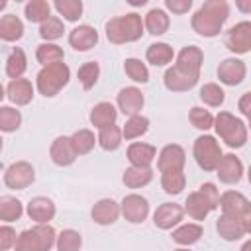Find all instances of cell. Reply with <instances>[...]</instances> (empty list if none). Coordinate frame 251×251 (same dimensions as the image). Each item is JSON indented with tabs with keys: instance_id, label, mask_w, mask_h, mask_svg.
Masks as SVG:
<instances>
[{
	"instance_id": "obj_35",
	"label": "cell",
	"mask_w": 251,
	"mask_h": 251,
	"mask_svg": "<svg viewBox=\"0 0 251 251\" xmlns=\"http://www.w3.org/2000/svg\"><path fill=\"white\" fill-rule=\"evenodd\" d=\"M161 186L167 194H180L186 186L184 171H165L161 173Z\"/></svg>"
},
{
	"instance_id": "obj_12",
	"label": "cell",
	"mask_w": 251,
	"mask_h": 251,
	"mask_svg": "<svg viewBox=\"0 0 251 251\" xmlns=\"http://www.w3.org/2000/svg\"><path fill=\"white\" fill-rule=\"evenodd\" d=\"M224 24H226L224 20L212 16L210 12H206V10H202V8H200L198 12H194V16L190 18L192 29H194L198 35H202V37H216V35L222 31Z\"/></svg>"
},
{
	"instance_id": "obj_7",
	"label": "cell",
	"mask_w": 251,
	"mask_h": 251,
	"mask_svg": "<svg viewBox=\"0 0 251 251\" xmlns=\"http://www.w3.org/2000/svg\"><path fill=\"white\" fill-rule=\"evenodd\" d=\"M192 153H194V159L198 163V167L206 173H212L218 169L220 161H222V149H220V143L216 141L214 135H200L194 139V147H192Z\"/></svg>"
},
{
	"instance_id": "obj_56",
	"label": "cell",
	"mask_w": 251,
	"mask_h": 251,
	"mask_svg": "<svg viewBox=\"0 0 251 251\" xmlns=\"http://www.w3.org/2000/svg\"><path fill=\"white\" fill-rule=\"evenodd\" d=\"M175 251H188V249H175Z\"/></svg>"
},
{
	"instance_id": "obj_46",
	"label": "cell",
	"mask_w": 251,
	"mask_h": 251,
	"mask_svg": "<svg viewBox=\"0 0 251 251\" xmlns=\"http://www.w3.org/2000/svg\"><path fill=\"white\" fill-rule=\"evenodd\" d=\"M188 120H190V124H192L196 129L206 131V129L214 127V120H216V118H214L208 110H204V108H200V106H194V108H190Z\"/></svg>"
},
{
	"instance_id": "obj_29",
	"label": "cell",
	"mask_w": 251,
	"mask_h": 251,
	"mask_svg": "<svg viewBox=\"0 0 251 251\" xmlns=\"http://www.w3.org/2000/svg\"><path fill=\"white\" fill-rule=\"evenodd\" d=\"M25 69H27V59H25L24 49L22 47H14L8 53V59H6V75L12 80H16V78H22Z\"/></svg>"
},
{
	"instance_id": "obj_55",
	"label": "cell",
	"mask_w": 251,
	"mask_h": 251,
	"mask_svg": "<svg viewBox=\"0 0 251 251\" xmlns=\"http://www.w3.org/2000/svg\"><path fill=\"white\" fill-rule=\"evenodd\" d=\"M247 176H249V184H251V165H249V173H247Z\"/></svg>"
},
{
	"instance_id": "obj_17",
	"label": "cell",
	"mask_w": 251,
	"mask_h": 251,
	"mask_svg": "<svg viewBox=\"0 0 251 251\" xmlns=\"http://www.w3.org/2000/svg\"><path fill=\"white\" fill-rule=\"evenodd\" d=\"M182 218H184V208L180 204H175V202L161 204L153 214V222L159 229H171L176 224H180Z\"/></svg>"
},
{
	"instance_id": "obj_42",
	"label": "cell",
	"mask_w": 251,
	"mask_h": 251,
	"mask_svg": "<svg viewBox=\"0 0 251 251\" xmlns=\"http://www.w3.org/2000/svg\"><path fill=\"white\" fill-rule=\"evenodd\" d=\"M82 245V237L76 229H63L57 235V251H78Z\"/></svg>"
},
{
	"instance_id": "obj_2",
	"label": "cell",
	"mask_w": 251,
	"mask_h": 251,
	"mask_svg": "<svg viewBox=\"0 0 251 251\" xmlns=\"http://www.w3.org/2000/svg\"><path fill=\"white\" fill-rule=\"evenodd\" d=\"M143 25L145 24L141 22V16L135 12H129L126 16H116L106 22V37L114 45L131 43V41L141 39Z\"/></svg>"
},
{
	"instance_id": "obj_26",
	"label": "cell",
	"mask_w": 251,
	"mask_h": 251,
	"mask_svg": "<svg viewBox=\"0 0 251 251\" xmlns=\"http://www.w3.org/2000/svg\"><path fill=\"white\" fill-rule=\"evenodd\" d=\"M24 35V22L16 14H6L0 18V39L2 41H18Z\"/></svg>"
},
{
	"instance_id": "obj_22",
	"label": "cell",
	"mask_w": 251,
	"mask_h": 251,
	"mask_svg": "<svg viewBox=\"0 0 251 251\" xmlns=\"http://www.w3.org/2000/svg\"><path fill=\"white\" fill-rule=\"evenodd\" d=\"M6 94H8V100L16 106H25L31 102L33 98V84L31 80L27 78H16V80H10L8 86H6Z\"/></svg>"
},
{
	"instance_id": "obj_3",
	"label": "cell",
	"mask_w": 251,
	"mask_h": 251,
	"mask_svg": "<svg viewBox=\"0 0 251 251\" xmlns=\"http://www.w3.org/2000/svg\"><path fill=\"white\" fill-rule=\"evenodd\" d=\"M220 206V192L214 182H204L198 190L190 192L184 202V212L192 220H204L212 210Z\"/></svg>"
},
{
	"instance_id": "obj_16",
	"label": "cell",
	"mask_w": 251,
	"mask_h": 251,
	"mask_svg": "<svg viewBox=\"0 0 251 251\" xmlns=\"http://www.w3.org/2000/svg\"><path fill=\"white\" fill-rule=\"evenodd\" d=\"M216 175L220 178V182L224 184H237L243 176V163L239 157H235L233 153H227L222 157L218 169H216Z\"/></svg>"
},
{
	"instance_id": "obj_47",
	"label": "cell",
	"mask_w": 251,
	"mask_h": 251,
	"mask_svg": "<svg viewBox=\"0 0 251 251\" xmlns=\"http://www.w3.org/2000/svg\"><path fill=\"white\" fill-rule=\"evenodd\" d=\"M200 8L206 10V12H210V14L216 16V18L224 20V22H226L227 16H229V4H227L226 0H206Z\"/></svg>"
},
{
	"instance_id": "obj_32",
	"label": "cell",
	"mask_w": 251,
	"mask_h": 251,
	"mask_svg": "<svg viewBox=\"0 0 251 251\" xmlns=\"http://www.w3.org/2000/svg\"><path fill=\"white\" fill-rule=\"evenodd\" d=\"M24 14L31 24H39L41 25L43 22H47L51 18V6L45 0H29L25 4V8H24Z\"/></svg>"
},
{
	"instance_id": "obj_24",
	"label": "cell",
	"mask_w": 251,
	"mask_h": 251,
	"mask_svg": "<svg viewBox=\"0 0 251 251\" xmlns=\"http://www.w3.org/2000/svg\"><path fill=\"white\" fill-rule=\"evenodd\" d=\"M157 157V149L149 143H131L127 147V161L131 163V167H151V163Z\"/></svg>"
},
{
	"instance_id": "obj_53",
	"label": "cell",
	"mask_w": 251,
	"mask_h": 251,
	"mask_svg": "<svg viewBox=\"0 0 251 251\" xmlns=\"http://www.w3.org/2000/svg\"><path fill=\"white\" fill-rule=\"evenodd\" d=\"M129 4H131V6H143L145 0H129Z\"/></svg>"
},
{
	"instance_id": "obj_15",
	"label": "cell",
	"mask_w": 251,
	"mask_h": 251,
	"mask_svg": "<svg viewBox=\"0 0 251 251\" xmlns=\"http://www.w3.org/2000/svg\"><path fill=\"white\" fill-rule=\"evenodd\" d=\"M143 104H145V98H143V92H141L137 86H126V88H122L120 94H118V108H120L122 114L127 116V118L139 116Z\"/></svg>"
},
{
	"instance_id": "obj_18",
	"label": "cell",
	"mask_w": 251,
	"mask_h": 251,
	"mask_svg": "<svg viewBox=\"0 0 251 251\" xmlns=\"http://www.w3.org/2000/svg\"><path fill=\"white\" fill-rule=\"evenodd\" d=\"M249 200L237 192V190H227L220 196V210L224 216H233V218H243V214L249 208Z\"/></svg>"
},
{
	"instance_id": "obj_13",
	"label": "cell",
	"mask_w": 251,
	"mask_h": 251,
	"mask_svg": "<svg viewBox=\"0 0 251 251\" xmlns=\"http://www.w3.org/2000/svg\"><path fill=\"white\" fill-rule=\"evenodd\" d=\"M245 73H247L245 63L237 57H227L218 67V78H220V82H224L227 86H237L239 82H243Z\"/></svg>"
},
{
	"instance_id": "obj_39",
	"label": "cell",
	"mask_w": 251,
	"mask_h": 251,
	"mask_svg": "<svg viewBox=\"0 0 251 251\" xmlns=\"http://www.w3.org/2000/svg\"><path fill=\"white\" fill-rule=\"evenodd\" d=\"M200 100H202L204 104L212 106V108H218V106L224 104V100H226V92H224V88H222L220 84H216V82H208V84H204V86L200 88Z\"/></svg>"
},
{
	"instance_id": "obj_51",
	"label": "cell",
	"mask_w": 251,
	"mask_h": 251,
	"mask_svg": "<svg viewBox=\"0 0 251 251\" xmlns=\"http://www.w3.org/2000/svg\"><path fill=\"white\" fill-rule=\"evenodd\" d=\"M235 8L243 14H251V0H237L235 2Z\"/></svg>"
},
{
	"instance_id": "obj_14",
	"label": "cell",
	"mask_w": 251,
	"mask_h": 251,
	"mask_svg": "<svg viewBox=\"0 0 251 251\" xmlns=\"http://www.w3.org/2000/svg\"><path fill=\"white\" fill-rule=\"evenodd\" d=\"M186 163V153L180 145L176 143H169L161 149L159 159H157V169L161 173L165 171H182Z\"/></svg>"
},
{
	"instance_id": "obj_10",
	"label": "cell",
	"mask_w": 251,
	"mask_h": 251,
	"mask_svg": "<svg viewBox=\"0 0 251 251\" xmlns=\"http://www.w3.org/2000/svg\"><path fill=\"white\" fill-rule=\"evenodd\" d=\"M49 155H51V161L57 165V167H69L76 161L78 153L75 149V143L71 137L67 135H59L53 139L51 147H49Z\"/></svg>"
},
{
	"instance_id": "obj_30",
	"label": "cell",
	"mask_w": 251,
	"mask_h": 251,
	"mask_svg": "<svg viewBox=\"0 0 251 251\" xmlns=\"http://www.w3.org/2000/svg\"><path fill=\"white\" fill-rule=\"evenodd\" d=\"M153 180V169L151 167H129L124 173V184L127 188H141Z\"/></svg>"
},
{
	"instance_id": "obj_31",
	"label": "cell",
	"mask_w": 251,
	"mask_h": 251,
	"mask_svg": "<svg viewBox=\"0 0 251 251\" xmlns=\"http://www.w3.org/2000/svg\"><path fill=\"white\" fill-rule=\"evenodd\" d=\"M171 237H173V241L178 243V245H184V247L194 245V243L200 241V237H202V226H200V224H184V226L176 227Z\"/></svg>"
},
{
	"instance_id": "obj_52",
	"label": "cell",
	"mask_w": 251,
	"mask_h": 251,
	"mask_svg": "<svg viewBox=\"0 0 251 251\" xmlns=\"http://www.w3.org/2000/svg\"><path fill=\"white\" fill-rule=\"evenodd\" d=\"M243 227H245V233H249L251 235V204H249V208H247V212L243 214Z\"/></svg>"
},
{
	"instance_id": "obj_34",
	"label": "cell",
	"mask_w": 251,
	"mask_h": 251,
	"mask_svg": "<svg viewBox=\"0 0 251 251\" xmlns=\"http://www.w3.org/2000/svg\"><path fill=\"white\" fill-rule=\"evenodd\" d=\"M35 59L43 67H47V65H53V63H61L65 59V53L57 43H39L37 49H35Z\"/></svg>"
},
{
	"instance_id": "obj_36",
	"label": "cell",
	"mask_w": 251,
	"mask_h": 251,
	"mask_svg": "<svg viewBox=\"0 0 251 251\" xmlns=\"http://www.w3.org/2000/svg\"><path fill=\"white\" fill-rule=\"evenodd\" d=\"M24 214V204L14 196H2L0 198V220L2 222H16Z\"/></svg>"
},
{
	"instance_id": "obj_19",
	"label": "cell",
	"mask_w": 251,
	"mask_h": 251,
	"mask_svg": "<svg viewBox=\"0 0 251 251\" xmlns=\"http://www.w3.org/2000/svg\"><path fill=\"white\" fill-rule=\"evenodd\" d=\"M55 204L47 196H35L27 202V216L35 224H49L55 218Z\"/></svg>"
},
{
	"instance_id": "obj_6",
	"label": "cell",
	"mask_w": 251,
	"mask_h": 251,
	"mask_svg": "<svg viewBox=\"0 0 251 251\" xmlns=\"http://www.w3.org/2000/svg\"><path fill=\"white\" fill-rule=\"evenodd\" d=\"M214 129L226 141V145L231 149H239L247 141V126L243 124L241 118H235L229 112H220L216 116Z\"/></svg>"
},
{
	"instance_id": "obj_5",
	"label": "cell",
	"mask_w": 251,
	"mask_h": 251,
	"mask_svg": "<svg viewBox=\"0 0 251 251\" xmlns=\"http://www.w3.org/2000/svg\"><path fill=\"white\" fill-rule=\"evenodd\" d=\"M57 243V233L49 224H37L18 235L14 251H49Z\"/></svg>"
},
{
	"instance_id": "obj_28",
	"label": "cell",
	"mask_w": 251,
	"mask_h": 251,
	"mask_svg": "<svg viewBox=\"0 0 251 251\" xmlns=\"http://www.w3.org/2000/svg\"><path fill=\"white\" fill-rule=\"evenodd\" d=\"M145 57H147V61H149L151 65H155V67H165V65H169V63L173 61L175 51H173V47H171L169 43L157 41V43H151V45L147 47Z\"/></svg>"
},
{
	"instance_id": "obj_50",
	"label": "cell",
	"mask_w": 251,
	"mask_h": 251,
	"mask_svg": "<svg viewBox=\"0 0 251 251\" xmlns=\"http://www.w3.org/2000/svg\"><path fill=\"white\" fill-rule=\"evenodd\" d=\"M237 108H239V112H241L247 120H251V92H245V94L239 98Z\"/></svg>"
},
{
	"instance_id": "obj_54",
	"label": "cell",
	"mask_w": 251,
	"mask_h": 251,
	"mask_svg": "<svg viewBox=\"0 0 251 251\" xmlns=\"http://www.w3.org/2000/svg\"><path fill=\"white\" fill-rule=\"evenodd\" d=\"M241 251H251V239L243 243V247H241Z\"/></svg>"
},
{
	"instance_id": "obj_38",
	"label": "cell",
	"mask_w": 251,
	"mask_h": 251,
	"mask_svg": "<svg viewBox=\"0 0 251 251\" xmlns=\"http://www.w3.org/2000/svg\"><path fill=\"white\" fill-rule=\"evenodd\" d=\"M124 71L126 75L133 80V82H141L145 84L149 80V71H147V65L141 61V59H135V57H129L124 61Z\"/></svg>"
},
{
	"instance_id": "obj_48",
	"label": "cell",
	"mask_w": 251,
	"mask_h": 251,
	"mask_svg": "<svg viewBox=\"0 0 251 251\" xmlns=\"http://www.w3.org/2000/svg\"><path fill=\"white\" fill-rule=\"evenodd\" d=\"M16 241H18L16 229L10 227V226H2L0 227V249L2 251H8L10 247H16Z\"/></svg>"
},
{
	"instance_id": "obj_25",
	"label": "cell",
	"mask_w": 251,
	"mask_h": 251,
	"mask_svg": "<svg viewBox=\"0 0 251 251\" xmlns=\"http://www.w3.org/2000/svg\"><path fill=\"white\" fill-rule=\"evenodd\" d=\"M116 118H118V110H116L114 104H110V102H98V104L90 110V124H92L94 127H98V129L116 124Z\"/></svg>"
},
{
	"instance_id": "obj_43",
	"label": "cell",
	"mask_w": 251,
	"mask_h": 251,
	"mask_svg": "<svg viewBox=\"0 0 251 251\" xmlns=\"http://www.w3.org/2000/svg\"><path fill=\"white\" fill-rule=\"evenodd\" d=\"M22 124V114L20 110L12 108V106H2L0 108V129L4 133H10V131H16Z\"/></svg>"
},
{
	"instance_id": "obj_40",
	"label": "cell",
	"mask_w": 251,
	"mask_h": 251,
	"mask_svg": "<svg viewBox=\"0 0 251 251\" xmlns=\"http://www.w3.org/2000/svg\"><path fill=\"white\" fill-rule=\"evenodd\" d=\"M63 31H65L63 20L57 18V16H51L47 22H43V24L39 25V35L45 39V43H51V41L63 37Z\"/></svg>"
},
{
	"instance_id": "obj_1",
	"label": "cell",
	"mask_w": 251,
	"mask_h": 251,
	"mask_svg": "<svg viewBox=\"0 0 251 251\" xmlns=\"http://www.w3.org/2000/svg\"><path fill=\"white\" fill-rule=\"evenodd\" d=\"M204 63V53L196 45H186L178 51L176 63L167 69L163 82L171 92H186L196 86L200 78V69Z\"/></svg>"
},
{
	"instance_id": "obj_57",
	"label": "cell",
	"mask_w": 251,
	"mask_h": 251,
	"mask_svg": "<svg viewBox=\"0 0 251 251\" xmlns=\"http://www.w3.org/2000/svg\"><path fill=\"white\" fill-rule=\"evenodd\" d=\"M249 129H251V120H249Z\"/></svg>"
},
{
	"instance_id": "obj_8",
	"label": "cell",
	"mask_w": 251,
	"mask_h": 251,
	"mask_svg": "<svg viewBox=\"0 0 251 251\" xmlns=\"http://www.w3.org/2000/svg\"><path fill=\"white\" fill-rule=\"evenodd\" d=\"M226 47L235 55H245L251 51V22H237L226 33Z\"/></svg>"
},
{
	"instance_id": "obj_11",
	"label": "cell",
	"mask_w": 251,
	"mask_h": 251,
	"mask_svg": "<svg viewBox=\"0 0 251 251\" xmlns=\"http://www.w3.org/2000/svg\"><path fill=\"white\" fill-rule=\"evenodd\" d=\"M120 208H122V216L129 224H141L149 216V202L139 194H127L122 200Z\"/></svg>"
},
{
	"instance_id": "obj_41",
	"label": "cell",
	"mask_w": 251,
	"mask_h": 251,
	"mask_svg": "<svg viewBox=\"0 0 251 251\" xmlns=\"http://www.w3.org/2000/svg\"><path fill=\"white\" fill-rule=\"evenodd\" d=\"M98 76H100V65L96 61H88L78 67V80L84 90H90L98 82Z\"/></svg>"
},
{
	"instance_id": "obj_4",
	"label": "cell",
	"mask_w": 251,
	"mask_h": 251,
	"mask_svg": "<svg viewBox=\"0 0 251 251\" xmlns=\"http://www.w3.org/2000/svg\"><path fill=\"white\" fill-rule=\"evenodd\" d=\"M69 78H71V69L67 67V63L61 61V63L43 67L37 73L35 84H37L39 94H43L45 98H53L69 84Z\"/></svg>"
},
{
	"instance_id": "obj_21",
	"label": "cell",
	"mask_w": 251,
	"mask_h": 251,
	"mask_svg": "<svg viewBox=\"0 0 251 251\" xmlns=\"http://www.w3.org/2000/svg\"><path fill=\"white\" fill-rule=\"evenodd\" d=\"M69 43L75 51H88L98 43V31L92 25H76L69 33Z\"/></svg>"
},
{
	"instance_id": "obj_20",
	"label": "cell",
	"mask_w": 251,
	"mask_h": 251,
	"mask_svg": "<svg viewBox=\"0 0 251 251\" xmlns=\"http://www.w3.org/2000/svg\"><path fill=\"white\" fill-rule=\"evenodd\" d=\"M122 214L120 204H116L112 198H102L92 206V220L98 226H112Z\"/></svg>"
},
{
	"instance_id": "obj_49",
	"label": "cell",
	"mask_w": 251,
	"mask_h": 251,
	"mask_svg": "<svg viewBox=\"0 0 251 251\" xmlns=\"http://www.w3.org/2000/svg\"><path fill=\"white\" fill-rule=\"evenodd\" d=\"M165 6L173 14H186L192 8V0H165Z\"/></svg>"
},
{
	"instance_id": "obj_44",
	"label": "cell",
	"mask_w": 251,
	"mask_h": 251,
	"mask_svg": "<svg viewBox=\"0 0 251 251\" xmlns=\"http://www.w3.org/2000/svg\"><path fill=\"white\" fill-rule=\"evenodd\" d=\"M71 139H73L75 149H76L78 155L90 153V151L94 149L96 141H98V137H94V133H92L90 129H78V131H75V133L71 135Z\"/></svg>"
},
{
	"instance_id": "obj_27",
	"label": "cell",
	"mask_w": 251,
	"mask_h": 251,
	"mask_svg": "<svg viewBox=\"0 0 251 251\" xmlns=\"http://www.w3.org/2000/svg\"><path fill=\"white\" fill-rule=\"evenodd\" d=\"M143 24H145V29H147L151 35H163V33L169 29V25H171V18L167 16L165 10L153 8V10L147 12Z\"/></svg>"
},
{
	"instance_id": "obj_23",
	"label": "cell",
	"mask_w": 251,
	"mask_h": 251,
	"mask_svg": "<svg viewBox=\"0 0 251 251\" xmlns=\"http://www.w3.org/2000/svg\"><path fill=\"white\" fill-rule=\"evenodd\" d=\"M216 229L218 235L226 241H237L245 235V227H243V220L241 218H233V216H220L216 222Z\"/></svg>"
},
{
	"instance_id": "obj_33",
	"label": "cell",
	"mask_w": 251,
	"mask_h": 251,
	"mask_svg": "<svg viewBox=\"0 0 251 251\" xmlns=\"http://www.w3.org/2000/svg\"><path fill=\"white\" fill-rule=\"evenodd\" d=\"M122 139H124V131L116 124H112L108 127H102L100 133H98V143L104 151H116L122 145Z\"/></svg>"
},
{
	"instance_id": "obj_9",
	"label": "cell",
	"mask_w": 251,
	"mask_h": 251,
	"mask_svg": "<svg viewBox=\"0 0 251 251\" xmlns=\"http://www.w3.org/2000/svg\"><path fill=\"white\" fill-rule=\"evenodd\" d=\"M33 180H35V171H33L31 163H27V161H16V163H12L6 169V173H4L6 186L8 188H14V190H24Z\"/></svg>"
},
{
	"instance_id": "obj_37",
	"label": "cell",
	"mask_w": 251,
	"mask_h": 251,
	"mask_svg": "<svg viewBox=\"0 0 251 251\" xmlns=\"http://www.w3.org/2000/svg\"><path fill=\"white\" fill-rule=\"evenodd\" d=\"M147 129H149V120H147L145 116H141V114H139V116H131V118H127L126 124H124V127H122L124 137H126L127 141L141 137L143 133H147Z\"/></svg>"
},
{
	"instance_id": "obj_45",
	"label": "cell",
	"mask_w": 251,
	"mask_h": 251,
	"mask_svg": "<svg viewBox=\"0 0 251 251\" xmlns=\"http://www.w3.org/2000/svg\"><path fill=\"white\" fill-rule=\"evenodd\" d=\"M55 10L67 20V22H76L82 16V2L80 0H57Z\"/></svg>"
}]
</instances>
